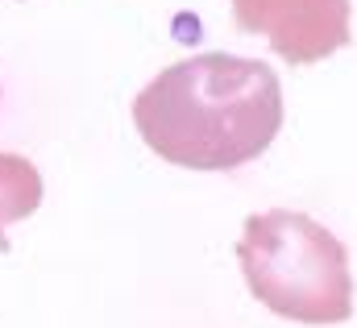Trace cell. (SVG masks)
<instances>
[{"instance_id": "cell-1", "label": "cell", "mask_w": 357, "mask_h": 328, "mask_svg": "<svg viewBox=\"0 0 357 328\" xmlns=\"http://www.w3.org/2000/svg\"><path fill=\"white\" fill-rule=\"evenodd\" d=\"M142 142L187 170H237L266 154L282 125V83L262 59L191 54L133 100Z\"/></svg>"}, {"instance_id": "cell-2", "label": "cell", "mask_w": 357, "mask_h": 328, "mask_svg": "<svg viewBox=\"0 0 357 328\" xmlns=\"http://www.w3.org/2000/svg\"><path fill=\"white\" fill-rule=\"evenodd\" d=\"M237 258L254 299L299 325H341L354 316L349 249L320 221L270 208L245 221Z\"/></svg>"}, {"instance_id": "cell-3", "label": "cell", "mask_w": 357, "mask_h": 328, "mask_svg": "<svg viewBox=\"0 0 357 328\" xmlns=\"http://www.w3.org/2000/svg\"><path fill=\"white\" fill-rule=\"evenodd\" d=\"M241 33H262L295 67L320 63L349 46V0H233Z\"/></svg>"}, {"instance_id": "cell-4", "label": "cell", "mask_w": 357, "mask_h": 328, "mask_svg": "<svg viewBox=\"0 0 357 328\" xmlns=\"http://www.w3.org/2000/svg\"><path fill=\"white\" fill-rule=\"evenodd\" d=\"M38 204H42V174H38V166L29 158H21V154L0 150V253L8 249L4 229L13 221H21V216L38 212Z\"/></svg>"}]
</instances>
